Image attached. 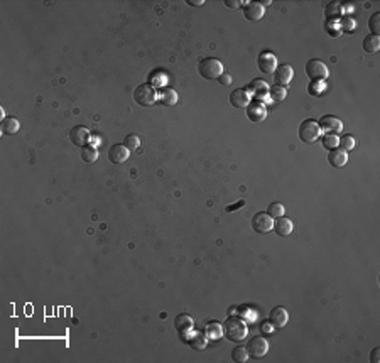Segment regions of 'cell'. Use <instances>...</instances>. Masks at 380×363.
I'll use <instances>...</instances> for the list:
<instances>
[{
	"label": "cell",
	"instance_id": "cell-1",
	"mask_svg": "<svg viewBox=\"0 0 380 363\" xmlns=\"http://www.w3.org/2000/svg\"><path fill=\"white\" fill-rule=\"evenodd\" d=\"M223 335L227 336L230 341L233 343H242L245 341L247 335H249V328H247V323L237 316H230L225 324H223Z\"/></svg>",
	"mask_w": 380,
	"mask_h": 363
},
{
	"label": "cell",
	"instance_id": "cell-2",
	"mask_svg": "<svg viewBox=\"0 0 380 363\" xmlns=\"http://www.w3.org/2000/svg\"><path fill=\"white\" fill-rule=\"evenodd\" d=\"M198 71L206 79H218L223 75V64L216 58H204L200 61Z\"/></svg>",
	"mask_w": 380,
	"mask_h": 363
},
{
	"label": "cell",
	"instance_id": "cell-3",
	"mask_svg": "<svg viewBox=\"0 0 380 363\" xmlns=\"http://www.w3.org/2000/svg\"><path fill=\"white\" fill-rule=\"evenodd\" d=\"M134 100L142 106H151L154 105L157 100V91H155L154 85L147 83V85H140L135 88L134 91Z\"/></svg>",
	"mask_w": 380,
	"mask_h": 363
},
{
	"label": "cell",
	"instance_id": "cell-4",
	"mask_svg": "<svg viewBox=\"0 0 380 363\" xmlns=\"http://www.w3.org/2000/svg\"><path fill=\"white\" fill-rule=\"evenodd\" d=\"M319 132H321L319 130V125L314 120H311V118L304 120L303 124L299 125V139L306 144L316 142L318 137H319Z\"/></svg>",
	"mask_w": 380,
	"mask_h": 363
},
{
	"label": "cell",
	"instance_id": "cell-5",
	"mask_svg": "<svg viewBox=\"0 0 380 363\" xmlns=\"http://www.w3.org/2000/svg\"><path fill=\"white\" fill-rule=\"evenodd\" d=\"M252 228L260 235H267L274 230V220L267 211H258L252 218Z\"/></svg>",
	"mask_w": 380,
	"mask_h": 363
},
{
	"label": "cell",
	"instance_id": "cell-6",
	"mask_svg": "<svg viewBox=\"0 0 380 363\" xmlns=\"http://www.w3.org/2000/svg\"><path fill=\"white\" fill-rule=\"evenodd\" d=\"M306 75L311 78V81H321V79L328 78L329 71H328V66H326L323 61L311 59V61H307V64H306Z\"/></svg>",
	"mask_w": 380,
	"mask_h": 363
},
{
	"label": "cell",
	"instance_id": "cell-7",
	"mask_svg": "<svg viewBox=\"0 0 380 363\" xmlns=\"http://www.w3.org/2000/svg\"><path fill=\"white\" fill-rule=\"evenodd\" d=\"M247 350H249L250 358H253V360H260V358H264L265 355H267L269 341L264 338V336H255V338L250 339Z\"/></svg>",
	"mask_w": 380,
	"mask_h": 363
},
{
	"label": "cell",
	"instance_id": "cell-8",
	"mask_svg": "<svg viewBox=\"0 0 380 363\" xmlns=\"http://www.w3.org/2000/svg\"><path fill=\"white\" fill-rule=\"evenodd\" d=\"M243 15L247 21L258 22L265 14V7L260 2H243Z\"/></svg>",
	"mask_w": 380,
	"mask_h": 363
},
{
	"label": "cell",
	"instance_id": "cell-9",
	"mask_svg": "<svg viewBox=\"0 0 380 363\" xmlns=\"http://www.w3.org/2000/svg\"><path fill=\"white\" fill-rule=\"evenodd\" d=\"M318 125H319V130H323L325 133H333V135H336V133H340L343 130L341 120L333 115H325L321 120H319Z\"/></svg>",
	"mask_w": 380,
	"mask_h": 363
},
{
	"label": "cell",
	"instance_id": "cell-10",
	"mask_svg": "<svg viewBox=\"0 0 380 363\" xmlns=\"http://www.w3.org/2000/svg\"><path fill=\"white\" fill-rule=\"evenodd\" d=\"M292 76H294V70H292L291 64H280L274 71V79H276V85L279 86H287L291 83Z\"/></svg>",
	"mask_w": 380,
	"mask_h": 363
},
{
	"label": "cell",
	"instance_id": "cell-11",
	"mask_svg": "<svg viewBox=\"0 0 380 363\" xmlns=\"http://www.w3.org/2000/svg\"><path fill=\"white\" fill-rule=\"evenodd\" d=\"M250 91L247 88H238V90L231 91L230 95V103L235 108H247L250 105Z\"/></svg>",
	"mask_w": 380,
	"mask_h": 363
},
{
	"label": "cell",
	"instance_id": "cell-12",
	"mask_svg": "<svg viewBox=\"0 0 380 363\" xmlns=\"http://www.w3.org/2000/svg\"><path fill=\"white\" fill-rule=\"evenodd\" d=\"M257 66H258V70L262 73H265V75H272L277 68L276 56H274L272 52H262L257 59Z\"/></svg>",
	"mask_w": 380,
	"mask_h": 363
},
{
	"label": "cell",
	"instance_id": "cell-13",
	"mask_svg": "<svg viewBox=\"0 0 380 363\" xmlns=\"http://www.w3.org/2000/svg\"><path fill=\"white\" fill-rule=\"evenodd\" d=\"M130 156V151L124 144H115L108 149V159L113 164H124Z\"/></svg>",
	"mask_w": 380,
	"mask_h": 363
},
{
	"label": "cell",
	"instance_id": "cell-14",
	"mask_svg": "<svg viewBox=\"0 0 380 363\" xmlns=\"http://www.w3.org/2000/svg\"><path fill=\"white\" fill-rule=\"evenodd\" d=\"M70 140L75 145H78V147H85V145H88V142H90L88 129L83 127V125H78V127L71 129L70 130Z\"/></svg>",
	"mask_w": 380,
	"mask_h": 363
},
{
	"label": "cell",
	"instance_id": "cell-15",
	"mask_svg": "<svg viewBox=\"0 0 380 363\" xmlns=\"http://www.w3.org/2000/svg\"><path fill=\"white\" fill-rule=\"evenodd\" d=\"M249 88H250L249 91L257 98V102L262 103V102L269 100V85L264 81V79H253Z\"/></svg>",
	"mask_w": 380,
	"mask_h": 363
},
{
	"label": "cell",
	"instance_id": "cell-16",
	"mask_svg": "<svg viewBox=\"0 0 380 363\" xmlns=\"http://www.w3.org/2000/svg\"><path fill=\"white\" fill-rule=\"evenodd\" d=\"M287 321H289V312L284 308H280V306L274 308L271 314H269V323L274 328H284L287 324Z\"/></svg>",
	"mask_w": 380,
	"mask_h": 363
},
{
	"label": "cell",
	"instance_id": "cell-17",
	"mask_svg": "<svg viewBox=\"0 0 380 363\" xmlns=\"http://www.w3.org/2000/svg\"><path fill=\"white\" fill-rule=\"evenodd\" d=\"M247 115L252 122H262L265 120L267 117V110H265V105L260 102H250V105L247 106Z\"/></svg>",
	"mask_w": 380,
	"mask_h": 363
},
{
	"label": "cell",
	"instance_id": "cell-18",
	"mask_svg": "<svg viewBox=\"0 0 380 363\" xmlns=\"http://www.w3.org/2000/svg\"><path fill=\"white\" fill-rule=\"evenodd\" d=\"M174 328H176L179 333L184 336V335H189L195 328V321L189 314H179L176 319H174Z\"/></svg>",
	"mask_w": 380,
	"mask_h": 363
},
{
	"label": "cell",
	"instance_id": "cell-19",
	"mask_svg": "<svg viewBox=\"0 0 380 363\" xmlns=\"http://www.w3.org/2000/svg\"><path fill=\"white\" fill-rule=\"evenodd\" d=\"M328 162L331 164L333 167H338V169H340V167H343L345 164L348 162V154L345 151H341L340 147H334L328 154Z\"/></svg>",
	"mask_w": 380,
	"mask_h": 363
},
{
	"label": "cell",
	"instance_id": "cell-20",
	"mask_svg": "<svg viewBox=\"0 0 380 363\" xmlns=\"http://www.w3.org/2000/svg\"><path fill=\"white\" fill-rule=\"evenodd\" d=\"M292 228H294V225H292V221L286 216H279L276 221H274V232H276L279 236H289L292 233Z\"/></svg>",
	"mask_w": 380,
	"mask_h": 363
},
{
	"label": "cell",
	"instance_id": "cell-21",
	"mask_svg": "<svg viewBox=\"0 0 380 363\" xmlns=\"http://www.w3.org/2000/svg\"><path fill=\"white\" fill-rule=\"evenodd\" d=\"M188 343L193 346L195 350H204L208 345V336L203 333V331H195V333H189Z\"/></svg>",
	"mask_w": 380,
	"mask_h": 363
},
{
	"label": "cell",
	"instance_id": "cell-22",
	"mask_svg": "<svg viewBox=\"0 0 380 363\" xmlns=\"http://www.w3.org/2000/svg\"><path fill=\"white\" fill-rule=\"evenodd\" d=\"M203 333L210 339H220L223 336V326L220 323H216V321H210V323L204 324Z\"/></svg>",
	"mask_w": 380,
	"mask_h": 363
},
{
	"label": "cell",
	"instance_id": "cell-23",
	"mask_svg": "<svg viewBox=\"0 0 380 363\" xmlns=\"http://www.w3.org/2000/svg\"><path fill=\"white\" fill-rule=\"evenodd\" d=\"M157 97L162 105H166V106H173L177 103V93L173 90V88H162V90L157 93Z\"/></svg>",
	"mask_w": 380,
	"mask_h": 363
},
{
	"label": "cell",
	"instance_id": "cell-24",
	"mask_svg": "<svg viewBox=\"0 0 380 363\" xmlns=\"http://www.w3.org/2000/svg\"><path fill=\"white\" fill-rule=\"evenodd\" d=\"M19 129H21V124H19L17 118H14V117L3 118V122H2V132L5 133V135H14V133L19 132Z\"/></svg>",
	"mask_w": 380,
	"mask_h": 363
},
{
	"label": "cell",
	"instance_id": "cell-25",
	"mask_svg": "<svg viewBox=\"0 0 380 363\" xmlns=\"http://www.w3.org/2000/svg\"><path fill=\"white\" fill-rule=\"evenodd\" d=\"M287 90L286 86H279V85H272V88H269V98L272 102H282L286 100Z\"/></svg>",
	"mask_w": 380,
	"mask_h": 363
},
{
	"label": "cell",
	"instance_id": "cell-26",
	"mask_svg": "<svg viewBox=\"0 0 380 363\" xmlns=\"http://www.w3.org/2000/svg\"><path fill=\"white\" fill-rule=\"evenodd\" d=\"M81 159L85 160V162H97L98 160V151L97 147H93V145H85V147H81Z\"/></svg>",
	"mask_w": 380,
	"mask_h": 363
},
{
	"label": "cell",
	"instance_id": "cell-27",
	"mask_svg": "<svg viewBox=\"0 0 380 363\" xmlns=\"http://www.w3.org/2000/svg\"><path fill=\"white\" fill-rule=\"evenodd\" d=\"M363 49L367 52H377L380 49V37L379 36H367L363 41Z\"/></svg>",
	"mask_w": 380,
	"mask_h": 363
},
{
	"label": "cell",
	"instance_id": "cell-28",
	"mask_svg": "<svg viewBox=\"0 0 380 363\" xmlns=\"http://www.w3.org/2000/svg\"><path fill=\"white\" fill-rule=\"evenodd\" d=\"M249 358H250V355H249V350H247L245 346H237V348L231 350V360L233 362L245 363Z\"/></svg>",
	"mask_w": 380,
	"mask_h": 363
},
{
	"label": "cell",
	"instance_id": "cell-29",
	"mask_svg": "<svg viewBox=\"0 0 380 363\" xmlns=\"http://www.w3.org/2000/svg\"><path fill=\"white\" fill-rule=\"evenodd\" d=\"M325 14H326V19H328V21H334V19H338L341 15V5L338 2L328 3L325 9Z\"/></svg>",
	"mask_w": 380,
	"mask_h": 363
},
{
	"label": "cell",
	"instance_id": "cell-30",
	"mask_svg": "<svg viewBox=\"0 0 380 363\" xmlns=\"http://www.w3.org/2000/svg\"><path fill=\"white\" fill-rule=\"evenodd\" d=\"M355 145H356V140H355V137H353V135H343L340 140H338V147H340L341 151H345V152L353 151V149H355Z\"/></svg>",
	"mask_w": 380,
	"mask_h": 363
},
{
	"label": "cell",
	"instance_id": "cell-31",
	"mask_svg": "<svg viewBox=\"0 0 380 363\" xmlns=\"http://www.w3.org/2000/svg\"><path fill=\"white\" fill-rule=\"evenodd\" d=\"M124 145L128 149V151H137L140 145V139L139 135H135V133H130V135H127L124 139Z\"/></svg>",
	"mask_w": 380,
	"mask_h": 363
},
{
	"label": "cell",
	"instance_id": "cell-32",
	"mask_svg": "<svg viewBox=\"0 0 380 363\" xmlns=\"http://www.w3.org/2000/svg\"><path fill=\"white\" fill-rule=\"evenodd\" d=\"M267 213L272 218H279V216H284V213H286V208H284L282 203H271V205H269V208H267Z\"/></svg>",
	"mask_w": 380,
	"mask_h": 363
},
{
	"label": "cell",
	"instance_id": "cell-33",
	"mask_svg": "<svg viewBox=\"0 0 380 363\" xmlns=\"http://www.w3.org/2000/svg\"><path fill=\"white\" fill-rule=\"evenodd\" d=\"M338 137L336 135H333V133H325V137H323V147L325 149H334V147H338Z\"/></svg>",
	"mask_w": 380,
	"mask_h": 363
},
{
	"label": "cell",
	"instance_id": "cell-34",
	"mask_svg": "<svg viewBox=\"0 0 380 363\" xmlns=\"http://www.w3.org/2000/svg\"><path fill=\"white\" fill-rule=\"evenodd\" d=\"M368 27H370L374 36H379V32H380V14L379 12L374 14L370 17V21H368Z\"/></svg>",
	"mask_w": 380,
	"mask_h": 363
},
{
	"label": "cell",
	"instance_id": "cell-35",
	"mask_svg": "<svg viewBox=\"0 0 380 363\" xmlns=\"http://www.w3.org/2000/svg\"><path fill=\"white\" fill-rule=\"evenodd\" d=\"M243 205H245V201H243V200H240V201H237V203H235V205H228L227 208H225V211H227V213L237 211L238 208H243Z\"/></svg>",
	"mask_w": 380,
	"mask_h": 363
},
{
	"label": "cell",
	"instance_id": "cell-36",
	"mask_svg": "<svg viewBox=\"0 0 380 363\" xmlns=\"http://www.w3.org/2000/svg\"><path fill=\"white\" fill-rule=\"evenodd\" d=\"M218 81H220V85L228 86V85H231V76L230 75H222L218 78Z\"/></svg>",
	"mask_w": 380,
	"mask_h": 363
},
{
	"label": "cell",
	"instance_id": "cell-37",
	"mask_svg": "<svg viewBox=\"0 0 380 363\" xmlns=\"http://www.w3.org/2000/svg\"><path fill=\"white\" fill-rule=\"evenodd\" d=\"M379 355H380V348H374V350H372V353H370V362H372V363H379V362H380Z\"/></svg>",
	"mask_w": 380,
	"mask_h": 363
},
{
	"label": "cell",
	"instance_id": "cell-38",
	"mask_svg": "<svg viewBox=\"0 0 380 363\" xmlns=\"http://www.w3.org/2000/svg\"><path fill=\"white\" fill-rule=\"evenodd\" d=\"M343 27L345 29H353V27H355V21H353V19H350V17H347V19H345V22H343Z\"/></svg>",
	"mask_w": 380,
	"mask_h": 363
},
{
	"label": "cell",
	"instance_id": "cell-39",
	"mask_svg": "<svg viewBox=\"0 0 380 363\" xmlns=\"http://www.w3.org/2000/svg\"><path fill=\"white\" fill-rule=\"evenodd\" d=\"M225 5L230 7V9H235V7L242 5V2H238V0H225Z\"/></svg>",
	"mask_w": 380,
	"mask_h": 363
},
{
	"label": "cell",
	"instance_id": "cell-40",
	"mask_svg": "<svg viewBox=\"0 0 380 363\" xmlns=\"http://www.w3.org/2000/svg\"><path fill=\"white\" fill-rule=\"evenodd\" d=\"M188 3L193 7H201V5H204V0H188Z\"/></svg>",
	"mask_w": 380,
	"mask_h": 363
},
{
	"label": "cell",
	"instance_id": "cell-41",
	"mask_svg": "<svg viewBox=\"0 0 380 363\" xmlns=\"http://www.w3.org/2000/svg\"><path fill=\"white\" fill-rule=\"evenodd\" d=\"M262 330H264V333H272L274 330H271V323H265L264 326H262Z\"/></svg>",
	"mask_w": 380,
	"mask_h": 363
}]
</instances>
